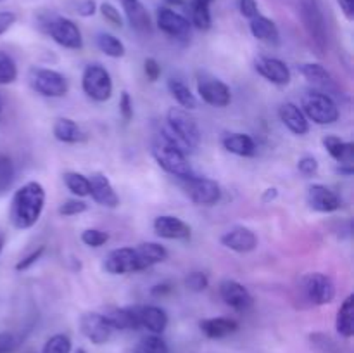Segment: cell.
Instances as JSON below:
<instances>
[{
  "mask_svg": "<svg viewBox=\"0 0 354 353\" xmlns=\"http://www.w3.org/2000/svg\"><path fill=\"white\" fill-rule=\"evenodd\" d=\"M47 192L40 182H26L14 192L10 199L9 220L17 230H28L35 227L44 213Z\"/></svg>",
  "mask_w": 354,
  "mask_h": 353,
  "instance_id": "obj_1",
  "label": "cell"
},
{
  "mask_svg": "<svg viewBox=\"0 0 354 353\" xmlns=\"http://www.w3.org/2000/svg\"><path fill=\"white\" fill-rule=\"evenodd\" d=\"M162 141L176 145L182 151L197 149L201 144V128L196 118L183 107H169L166 113V125L162 128Z\"/></svg>",
  "mask_w": 354,
  "mask_h": 353,
  "instance_id": "obj_2",
  "label": "cell"
},
{
  "mask_svg": "<svg viewBox=\"0 0 354 353\" xmlns=\"http://www.w3.org/2000/svg\"><path fill=\"white\" fill-rule=\"evenodd\" d=\"M38 21H40L41 30L57 45L69 48V51H80V48H83V35L75 21L50 12L41 16Z\"/></svg>",
  "mask_w": 354,
  "mask_h": 353,
  "instance_id": "obj_3",
  "label": "cell"
},
{
  "mask_svg": "<svg viewBox=\"0 0 354 353\" xmlns=\"http://www.w3.org/2000/svg\"><path fill=\"white\" fill-rule=\"evenodd\" d=\"M152 158L156 159V163H158L166 173L176 176L178 180L189 179V176L196 175L189 158H187L185 151H182V149L176 147V145L169 144V142L162 141L161 137L152 144Z\"/></svg>",
  "mask_w": 354,
  "mask_h": 353,
  "instance_id": "obj_4",
  "label": "cell"
},
{
  "mask_svg": "<svg viewBox=\"0 0 354 353\" xmlns=\"http://www.w3.org/2000/svg\"><path fill=\"white\" fill-rule=\"evenodd\" d=\"M301 111L308 121L317 125H332L339 120V107L330 96L320 90H308L301 99Z\"/></svg>",
  "mask_w": 354,
  "mask_h": 353,
  "instance_id": "obj_5",
  "label": "cell"
},
{
  "mask_svg": "<svg viewBox=\"0 0 354 353\" xmlns=\"http://www.w3.org/2000/svg\"><path fill=\"white\" fill-rule=\"evenodd\" d=\"M299 14L303 26L310 37L311 44L317 48L318 54H324L327 51V24H325L324 12L317 0H301Z\"/></svg>",
  "mask_w": 354,
  "mask_h": 353,
  "instance_id": "obj_6",
  "label": "cell"
},
{
  "mask_svg": "<svg viewBox=\"0 0 354 353\" xmlns=\"http://www.w3.org/2000/svg\"><path fill=\"white\" fill-rule=\"evenodd\" d=\"M28 83L41 97H50V99H59L64 97L69 90V83L62 73L48 68H30L28 71Z\"/></svg>",
  "mask_w": 354,
  "mask_h": 353,
  "instance_id": "obj_7",
  "label": "cell"
},
{
  "mask_svg": "<svg viewBox=\"0 0 354 353\" xmlns=\"http://www.w3.org/2000/svg\"><path fill=\"white\" fill-rule=\"evenodd\" d=\"M299 291L303 293V298L313 307H324L334 301L335 282L330 275L322 272H311L301 277Z\"/></svg>",
  "mask_w": 354,
  "mask_h": 353,
  "instance_id": "obj_8",
  "label": "cell"
},
{
  "mask_svg": "<svg viewBox=\"0 0 354 353\" xmlns=\"http://www.w3.org/2000/svg\"><path fill=\"white\" fill-rule=\"evenodd\" d=\"M82 89L88 99L95 100V102H106L113 96V78L102 64L92 62V64L85 66L82 73Z\"/></svg>",
  "mask_w": 354,
  "mask_h": 353,
  "instance_id": "obj_9",
  "label": "cell"
},
{
  "mask_svg": "<svg viewBox=\"0 0 354 353\" xmlns=\"http://www.w3.org/2000/svg\"><path fill=\"white\" fill-rule=\"evenodd\" d=\"M185 196L197 206H213L221 199V187L216 180L209 176L192 175L180 180Z\"/></svg>",
  "mask_w": 354,
  "mask_h": 353,
  "instance_id": "obj_10",
  "label": "cell"
},
{
  "mask_svg": "<svg viewBox=\"0 0 354 353\" xmlns=\"http://www.w3.org/2000/svg\"><path fill=\"white\" fill-rule=\"evenodd\" d=\"M197 93L213 107H227L232 102V90L223 80L206 71L197 73Z\"/></svg>",
  "mask_w": 354,
  "mask_h": 353,
  "instance_id": "obj_11",
  "label": "cell"
},
{
  "mask_svg": "<svg viewBox=\"0 0 354 353\" xmlns=\"http://www.w3.org/2000/svg\"><path fill=\"white\" fill-rule=\"evenodd\" d=\"M156 24L162 33L176 38V40H187L192 33V24H190L189 17L166 6L158 7L156 10Z\"/></svg>",
  "mask_w": 354,
  "mask_h": 353,
  "instance_id": "obj_12",
  "label": "cell"
},
{
  "mask_svg": "<svg viewBox=\"0 0 354 353\" xmlns=\"http://www.w3.org/2000/svg\"><path fill=\"white\" fill-rule=\"evenodd\" d=\"M80 331L92 345L100 346L109 341L114 329L111 327L109 322L100 311H85L80 317Z\"/></svg>",
  "mask_w": 354,
  "mask_h": 353,
  "instance_id": "obj_13",
  "label": "cell"
},
{
  "mask_svg": "<svg viewBox=\"0 0 354 353\" xmlns=\"http://www.w3.org/2000/svg\"><path fill=\"white\" fill-rule=\"evenodd\" d=\"M218 291H220V296L223 300V303L235 311L244 314V311L251 310L252 305H254V298L249 293L248 287L235 279L221 280Z\"/></svg>",
  "mask_w": 354,
  "mask_h": 353,
  "instance_id": "obj_14",
  "label": "cell"
},
{
  "mask_svg": "<svg viewBox=\"0 0 354 353\" xmlns=\"http://www.w3.org/2000/svg\"><path fill=\"white\" fill-rule=\"evenodd\" d=\"M102 269L111 275H127V273L140 272L135 249L130 248V246L116 248L107 253V256L104 258Z\"/></svg>",
  "mask_w": 354,
  "mask_h": 353,
  "instance_id": "obj_15",
  "label": "cell"
},
{
  "mask_svg": "<svg viewBox=\"0 0 354 353\" xmlns=\"http://www.w3.org/2000/svg\"><path fill=\"white\" fill-rule=\"evenodd\" d=\"M306 203L310 210L317 211V213H334L342 206V199L339 197V194L324 183H313L308 187Z\"/></svg>",
  "mask_w": 354,
  "mask_h": 353,
  "instance_id": "obj_16",
  "label": "cell"
},
{
  "mask_svg": "<svg viewBox=\"0 0 354 353\" xmlns=\"http://www.w3.org/2000/svg\"><path fill=\"white\" fill-rule=\"evenodd\" d=\"M254 69L258 71L259 76L266 80V82L273 83V85H289L292 80V73H290L289 66L283 61L277 57H270V55H259L254 59Z\"/></svg>",
  "mask_w": 354,
  "mask_h": 353,
  "instance_id": "obj_17",
  "label": "cell"
},
{
  "mask_svg": "<svg viewBox=\"0 0 354 353\" xmlns=\"http://www.w3.org/2000/svg\"><path fill=\"white\" fill-rule=\"evenodd\" d=\"M152 228H154L158 237L168 239V241H187L192 235L190 225L185 224L182 218L175 217V215H159V217H156Z\"/></svg>",
  "mask_w": 354,
  "mask_h": 353,
  "instance_id": "obj_18",
  "label": "cell"
},
{
  "mask_svg": "<svg viewBox=\"0 0 354 353\" xmlns=\"http://www.w3.org/2000/svg\"><path fill=\"white\" fill-rule=\"evenodd\" d=\"M221 246L235 253H251L258 248V235L254 230L244 225H235L223 232L220 237Z\"/></svg>",
  "mask_w": 354,
  "mask_h": 353,
  "instance_id": "obj_19",
  "label": "cell"
},
{
  "mask_svg": "<svg viewBox=\"0 0 354 353\" xmlns=\"http://www.w3.org/2000/svg\"><path fill=\"white\" fill-rule=\"evenodd\" d=\"M88 180L90 196H92V199L95 201L97 204H100V206L104 208H111V210L120 206V196L116 194V190H114L113 183L107 179L106 173L93 172L92 175L88 176Z\"/></svg>",
  "mask_w": 354,
  "mask_h": 353,
  "instance_id": "obj_20",
  "label": "cell"
},
{
  "mask_svg": "<svg viewBox=\"0 0 354 353\" xmlns=\"http://www.w3.org/2000/svg\"><path fill=\"white\" fill-rule=\"evenodd\" d=\"M133 311L138 325L147 329L151 334H162L168 327V314L165 308L158 307V305H140V307H133Z\"/></svg>",
  "mask_w": 354,
  "mask_h": 353,
  "instance_id": "obj_21",
  "label": "cell"
},
{
  "mask_svg": "<svg viewBox=\"0 0 354 353\" xmlns=\"http://www.w3.org/2000/svg\"><path fill=\"white\" fill-rule=\"evenodd\" d=\"M279 118L283 127L294 135H306L310 132V121L304 116L301 107L294 102H283L279 107Z\"/></svg>",
  "mask_w": 354,
  "mask_h": 353,
  "instance_id": "obj_22",
  "label": "cell"
},
{
  "mask_svg": "<svg viewBox=\"0 0 354 353\" xmlns=\"http://www.w3.org/2000/svg\"><path fill=\"white\" fill-rule=\"evenodd\" d=\"M121 7H123L124 17H127L128 24L133 28L138 33H151L152 31V21L149 16L147 9L140 0H121Z\"/></svg>",
  "mask_w": 354,
  "mask_h": 353,
  "instance_id": "obj_23",
  "label": "cell"
},
{
  "mask_svg": "<svg viewBox=\"0 0 354 353\" xmlns=\"http://www.w3.org/2000/svg\"><path fill=\"white\" fill-rule=\"evenodd\" d=\"M239 322L230 317H211L199 322V329L207 339H223L239 331Z\"/></svg>",
  "mask_w": 354,
  "mask_h": 353,
  "instance_id": "obj_24",
  "label": "cell"
},
{
  "mask_svg": "<svg viewBox=\"0 0 354 353\" xmlns=\"http://www.w3.org/2000/svg\"><path fill=\"white\" fill-rule=\"evenodd\" d=\"M135 255H137L138 262V270H147L151 266L158 265V263H162L168 260V249L165 248L159 242H140V244L135 246Z\"/></svg>",
  "mask_w": 354,
  "mask_h": 353,
  "instance_id": "obj_25",
  "label": "cell"
},
{
  "mask_svg": "<svg viewBox=\"0 0 354 353\" xmlns=\"http://www.w3.org/2000/svg\"><path fill=\"white\" fill-rule=\"evenodd\" d=\"M249 30H251L252 37L263 44L272 45V47H277L280 44L279 26L275 24V21L263 16V14H258L256 17L249 19Z\"/></svg>",
  "mask_w": 354,
  "mask_h": 353,
  "instance_id": "obj_26",
  "label": "cell"
},
{
  "mask_svg": "<svg viewBox=\"0 0 354 353\" xmlns=\"http://www.w3.org/2000/svg\"><path fill=\"white\" fill-rule=\"evenodd\" d=\"M52 134H54L55 141L62 142V144H80V142L86 141V134L75 120L71 118L61 116L54 121L52 125Z\"/></svg>",
  "mask_w": 354,
  "mask_h": 353,
  "instance_id": "obj_27",
  "label": "cell"
},
{
  "mask_svg": "<svg viewBox=\"0 0 354 353\" xmlns=\"http://www.w3.org/2000/svg\"><path fill=\"white\" fill-rule=\"evenodd\" d=\"M223 149L230 154L241 156V158H252L258 152L256 142L251 135L242 134V132H232L221 138Z\"/></svg>",
  "mask_w": 354,
  "mask_h": 353,
  "instance_id": "obj_28",
  "label": "cell"
},
{
  "mask_svg": "<svg viewBox=\"0 0 354 353\" xmlns=\"http://www.w3.org/2000/svg\"><path fill=\"white\" fill-rule=\"evenodd\" d=\"M102 315L114 331H135V329H140L137 317H135L133 307H107L102 311Z\"/></svg>",
  "mask_w": 354,
  "mask_h": 353,
  "instance_id": "obj_29",
  "label": "cell"
},
{
  "mask_svg": "<svg viewBox=\"0 0 354 353\" xmlns=\"http://www.w3.org/2000/svg\"><path fill=\"white\" fill-rule=\"evenodd\" d=\"M322 144L328 154L337 161L339 166H353L354 163V144L342 141L337 135H325Z\"/></svg>",
  "mask_w": 354,
  "mask_h": 353,
  "instance_id": "obj_30",
  "label": "cell"
},
{
  "mask_svg": "<svg viewBox=\"0 0 354 353\" xmlns=\"http://www.w3.org/2000/svg\"><path fill=\"white\" fill-rule=\"evenodd\" d=\"M335 331L344 339H351L354 336V296L349 294L341 303L335 317Z\"/></svg>",
  "mask_w": 354,
  "mask_h": 353,
  "instance_id": "obj_31",
  "label": "cell"
},
{
  "mask_svg": "<svg viewBox=\"0 0 354 353\" xmlns=\"http://www.w3.org/2000/svg\"><path fill=\"white\" fill-rule=\"evenodd\" d=\"M168 90L171 93V97L175 99V102L178 104L180 107L187 111H192L197 107V97L194 96L192 90L189 89L187 83H183L180 78H169L168 80Z\"/></svg>",
  "mask_w": 354,
  "mask_h": 353,
  "instance_id": "obj_32",
  "label": "cell"
},
{
  "mask_svg": "<svg viewBox=\"0 0 354 353\" xmlns=\"http://www.w3.org/2000/svg\"><path fill=\"white\" fill-rule=\"evenodd\" d=\"M190 24L201 31H207L213 26V17H211L209 2L204 0H190Z\"/></svg>",
  "mask_w": 354,
  "mask_h": 353,
  "instance_id": "obj_33",
  "label": "cell"
},
{
  "mask_svg": "<svg viewBox=\"0 0 354 353\" xmlns=\"http://www.w3.org/2000/svg\"><path fill=\"white\" fill-rule=\"evenodd\" d=\"M95 44L99 47L100 52L107 55V57L120 59L127 54V47H124L123 42L113 33H107V31H100L95 37Z\"/></svg>",
  "mask_w": 354,
  "mask_h": 353,
  "instance_id": "obj_34",
  "label": "cell"
},
{
  "mask_svg": "<svg viewBox=\"0 0 354 353\" xmlns=\"http://www.w3.org/2000/svg\"><path fill=\"white\" fill-rule=\"evenodd\" d=\"M297 71H299L308 82L313 83V85L325 87L332 82L330 73L327 71L325 66L318 64V62H303V64L297 66Z\"/></svg>",
  "mask_w": 354,
  "mask_h": 353,
  "instance_id": "obj_35",
  "label": "cell"
},
{
  "mask_svg": "<svg viewBox=\"0 0 354 353\" xmlns=\"http://www.w3.org/2000/svg\"><path fill=\"white\" fill-rule=\"evenodd\" d=\"M64 185L68 187L69 192L76 197H86L90 196V180L88 176L83 175L80 172H66L62 175Z\"/></svg>",
  "mask_w": 354,
  "mask_h": 353,
  "instance_id": "obj_36",
  "label": "cell"
},
{
  "mask_svg": "<svg viewBox=\"0 0 354 353\" xmlns=\"http://www.w3.org/2000/svg\"><path fill=\"white\" fill-rule=\"evenodd\" d=\"M14 179H16V168L12 158L0 152V196L12 187Z\"/></svg>",
  "mask_w": 354,
  "mask_h": 353,
  "instance_id": "obj_37",
  "label": "cell"
},
{
  "mask_svg": "<svg viewBox=\"0 0 354 353\" xmlns=\"http://www.w3.org/2000/svg\"><path fill=\"white\" fill-rule=\"evenodd\" d=\"M137 353H169V346L165 339L161 338V334H147L144 338H140L137 348Z\"/></svg>",
  "mask_w": 354,
  "mask_h": 353,
  "instance_id": "obj_38",
  "label": "cell"
},
{
  "mask_svg": "<svg viewBox=\"0 0 354 353\" xmlns=\"http://www.w3.org/2000/svg\"><path fill=\"white\" fill-rule=\"evenodd\" d=\"M17 80V64L7 52L0 51V85H10Z\"/></svg>",
  "mask_w": 354,
  "mask_h": 353,
  "instance_id": "obj_39",
  "label": "cell"
},
{
  "mask_svg": "<svg viewBox=\"0 0 354 353\" xmlns=\"http://www.w3.org/2000/svg\"><path fill=\"white\" fill-rule=\"evenodd\" d=\"M73 343L68 334H54L45 341L41 353H71Z\"/></svg>",
  "mask_w": 354,
  "mask_h": 353,
  "instance_id": "obj_40",
  "label": "cell"
},
{
  "mask_svg": "<svg viewBox=\"0 0 354 353\" xmlns=\"http://www.w3.org/2000/svg\"><path fill=\"white\" fill-rule=\"evenodd\" d=\"M109 241V234L99 228H86L82 232V242L88 248H100Z\"/></svg>",
  "mask_w": 354,
  "mask_h": 353,
  "instance_id": "obj_41",
  "label": "cell"
},
{
  "mask_svg": "<svg viewBox=\"0 0 354 353\" xmlns=\"http://www.w3.org/2000/svg\"><path fill=\"white\" fill-rule=\"evenodd\" d=\"M185 287L189 291H192V293H203V291H206L209 287V277L204 272H199V270L190 272L185 277Z\"/></svg>",
  "mask_w": 354,
  "mask_h": 353,
  "instance_id": "obj_42",
  "label": "cell"
},
{
  "mask_svg": "<svg viewBox=\"0 0 354 353\" xmlns=\"http://www.w3.org/2000/svg\"><path fill=\"white\" fill-rule=\"evenodd\" d=\"M88 210V204L85 201L78 199V197H73V199H66L64 203L59 206V215L61 217H76V215H82Z\"/></svg>",
  "mask_w": 354,
  "mask_h": 353,
  "instance_id": "obj_43",
  "label": "cell"
},
{
  "mask_svg": "<svg viewBox=\"0 0 354 353\" xmlns=\"http://www.w3.org/2000/svg\"><path fill=\"white\" fill-rule=\"evenodd\" d=\"M97 10L102 14V17L109 24H113V26H116V28L123 26V16H121L120 9H118V7H114L113 3L102 2L99 7H97Z\"/></svg>",
  "mask_w": 354,
  "mask_h": 353,
  "instance_id": "obj_44",
  "label": "cell"
},
{
  "mask_svg": "<svg viewBox=\"0 0 354 353\" xmlns=\"http://www.w3.org/2000/svg\"><path fill=\"white\" fill-rule=\"evenodd\" d=\"M297 170H299L301 175L315 176L318 173V170H320V165H318V159L315 156H303L297 161Z\"/></svg>",
  "mask_w": 354,
  "mask_h": 353,
  "instance_id": "obj_45",
  "label": "cell"
},
{
  "mask_svg": "<svg viewBox=\"0 0 354 353\" xmlns=\"http://www.w3.org/2000/svg\"><path fill=\"white\" fill-rule=\"evenodd\" d=\"M44 253H45V246H38V248L33 249L30 255H26L24 258H21L19 262L16 263L17 272H24V270H30L31 266H33L35 263H37L38 260L41 258V255H44Z\"/></svg>",
  "mask_w": 354,
  "mask_h": 353,
  "instance_id": "obj_46",
  "label": "cell"
},
{
  "mask_svg": "<svg viewBox=\"0 0 354 353\" xmlns=\"http://www.w3.org/2000/svg\"><path fill=\"white\" fill-rule=\"evenodd\" d=\"M120 114H121V118L127 121V123L128 121H131V118H133V100H131V96L127 92V90H124V92H121Z\"/></svg>",
  "mask_w": 354,
  "mask_h": 353,
  "instance_id": "obj_47",
  "label": "cell"
},
{
  "mask_svg": "<svg viewBox=\"0 0 354 353\" xmlns=\"http://www.w3.org/2000/svg\"><path fill=\"white\" fill-rule=\"evenodd\" d=\"M144 73L149 82H158L161 76V64L154 57H147L144 61Z\"/></svg>",
  "mask_w": 354,
  "mask_h": 353,
  "instance_id": "obj_48",
  "label": "cell"
},
{
  "mask_svg": "<svg viewBox=\"0 0 354 353\" xmlns=\"http://www.w3.org/2000/svg\"><path fill=\"white\" fill-rule=\"evenodd\" d=\"M19 346V339L12 332H0V353H12Z\"/></svg>",
  "mask_w": 354,
  "mask_h": 353,
  "instance_id": "obj_49",
  "label": "cell"
},
{
  "mask_svg": "<svg viewBox=\"0 0 354 353\" xmlns=\"http://www.w3.org/2000/svg\"><path fill=\"white\" fill-rule=\"evenodd\" d=\"M239 12L245 17V19H252L259 14L258 2L256 0H239Z\"/></svg>",
  "mask_w": 354,
  "mask_h": 353,
  "instance_id": "obj_50",
  "label": "cell"
},
{
  "mask_svg": "<svg viewBox=\"0 0 354 353\" xmlns=\"http://www.w3.org/2000/svg\"><path fill=\"white\" fill-rule=\"evenodd\" d=\"M17 16L12 12V10H0V37L6 35L10 28L16 24Z\"/></svg>",
  "mask_w": 354,
  "mask_h": 353,
  "instance_id": "obj_51",
  "label": "cell"
},
{
  "mask_svg": "<svg viewBox=\"0 0 354 353\" xmlns=\"http://www.w3.org/2000/svg\"><path fill=\"white\" fill-rule=\"evenodd\" d=\"M76 12L82 17H90L97 12V3L95 0H80L76 6Z\"/></svg>",
  "mask_w": 354,
  "mask_h": 353,
  "instance_id": "obj_52",
  "label": "cell"
},
{
  "mask_svg": "<svg viewBox=\"0 0 354 353\" xmlns=\"http://www.w3.org/2000/svg\"><path fill=\"white\" fill-rule=\"evenodd\" d=\"M171 291H173L171 282H161V284H156V286H152L151 294L156 298H161V296H166V294H169Z\"/></svg>",
  "mask_w": 354,
  "mask_h": 353,
  "instance_id": "obj_53",
  "label": "cell"
},
{
  "mask_svg": "<svg viewBox=\"0 0 354 353\" xmlns=\"http://www.w3.org/2000/svg\"><path fill=\"white\" fill-rule=\"evenodd\" d=\"M339 2V7H341V10L344 12V16L348 17V19H353L354 17V0H337Z\"/></svg>",
  "mask_w": 354,
  "mask_h": 353,
  "instance_id": "obj_54",
  "label": "cell"
},
{
  "mask_svg": "<svg viewBox=\"0 0 354 353\" xmlns=\"http://www.w3.org/2000/svg\"><path fill=\"white\" fill-rule=\"evenodd\" d=\"M277 196H279V190L275 189V187H272V189H266L265 192H263V203H270V201L277 199Z\"/></svg>",
  "mask_w": 354,
  "mask_h": 353,
  "instance_id": "obj_55",
  "label": "cell"
},
{
  "mask_svg": "<svg viewBox=\"0 0 354 353\" xmlns=\"http://www.w3.org/2000/svg\"><path fill=\"white\" fill-rule=\"evenodd\" d=\"M165 3H168L166 7H171V9H176V7H185V0H165Z\"/></svg>",
  "mask_w": 354,
  "mask_h": 353,
  "instance_id": "obj_56",
  "label": "cell"
},
{
  "mask_svg": "<svg viewBox=\"0 0 354 353\" xmlns=\"http://www.w3.org/2000/svg\"><path fill=\"white\" fill-rule=\"evenodd\" d=\"M3 246H6V234H3V230L0 228V253L3 251Z\"/></svg>",
  "mask_w": 354,
  "mask_h": 353,
  "instance_id": "obj_57",
  "label": "cell"
},
{
  "mask_svg": "<svg viewBox=\"0 0 354 353\" xmlns=\"http://www.w3.org/2000/svg\"><path fill=\"white\" fill-rule=\"evenodd\" d=\"M75 353H86V350H83V348H78V350H76Z\"/></svg>",
  "mask_w": 354,
  "mask_h": 353,
  "instance_id": "obj_58",
  "label": "cell"
},
{
  "mask_svg": "<svg viewBox=\"0 0 354 353\" xmlns=\"http://www.w3.org/2000/svg\"><path fill=\"white\" fill-rule=\"evenodd\" d=\"M2 106H3V100H2V97H0V113H2Z\"/></svg>",
  "mask_w": 354,
  "mask_h": 353,
  "instance_id": "obj_59",
  "label": "cell"
},
{
  "mask_svg": "<svg viewBox=\"0 0 354 353\" xmlns=\"http://www.w3.org/2000/svg\"><path fill=\"white\" fill-rule=\"evenodd\" d=\"M204 2H209L211 3V2H213V0H204Z\"/></svg>",
  "mask_w": 354,
  "mask_h": 353,
  "instance_id": "obj_60",
  "label": "cell"
},
{
  "mask_svg": "<svg viewBox=\"0 0 354 353\" xmlns=\"http://www.w3.org/2000/svg\"><path fill=\"white\" fill-rule=\"evenodd\" d=\"M130 353H137V352H135V350H133V352H130Z\"/></svg>",
  "mask_w": 354,
  "mask_h": 353,
  "instance_id": "obj_61",
  "label": "cell"
},
{
  "mask_svg": "<svg viewBox=\"0 0 354 353\" xmlns=\"http://www.w3.org/2000/svg\"><path fill=\"white\" fill-rule=\"evenodd\" d=\"M0 2H2V0H0Z\"/></svg>",
  "mask_w": 354,
  "mask_h": 353,
  "instance_id": "obj_62",
  "label": "cell"
}]
</instances>
